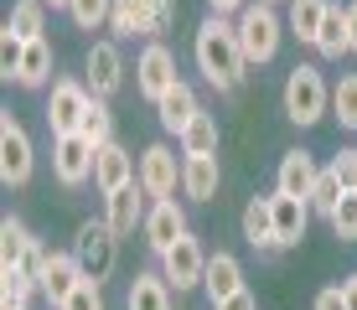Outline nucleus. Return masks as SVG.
Wrapping results in <instances>:
<instances>
[{"instance_id":"obj_1","label":"nucleus","mask_w":357,"mask_h":310,"mask_svg":"<svg viewBox=\"0 0 357 310\" xmlns=\"http://www.w3.org/2000/svg\"><path fill=\"white\" fill-rule=\"evenodd\" d=\"M197 72H202L207 83H213L218 93H233L243 83V68H249V57H243L238 47V26H233L228 16H207L202 26H197Z\"/></svg>"},{"instance_id":"obj_2","label":"nucleus","mask_w":357,"mask_h":310,"mask_svg":"<svg viewBox=\"0 0 357 310\" xmlns=\"http://www.w3.org/2000/svg\"><path fill=\"white\" fill-rule=\"evenodd\" d=\"M233 26H238V47H243V57H249V68H264V62H275L280 36H285V26H280V16H275V6H264V0H249V6L233 16Z\"/></svg>"},{"instance_id":"obj_3","label":"nucleus","mask_w":357,"mask_h":310,"mask_svg":"<svg viewBox=\"0 0 357 310\" xmlns=\"http://www.w3.org/2000/svg\"><path fill=\"white\" fill-rule=\"evenodd\" d=\"M326 109H331V88H326L321 68H311V62H295L290 78H285V119L305 130V124L326 119Z\"/></svg>"},{"instance_id":"obj_4","label":"nucleus","mask_w":357,"mask_h":310,"mask_svg":"<svg viewBox=\"0 0 357 310\" xmlns=\"http://www.w3.org/2000/svg\"><path fill=\"white\" fill-rule=\"evenodd\" d=\"M73 254H78V264H83V279L104 284L109 274H114V258H119V233L109 228V222H78Z\"/></svg>"},{"instance_id":"obj_5","label":"nucleus","mask_w":357,"mask_h":310,"mask_svg":"<svg viewBox=\"0 0 357 310\" xmlns=\"http://www.w3.org/2000/svg\"><path fill=\"white\" fill-rule=\"evenodd\" d=\"M31 166H36V155H31L26 124H21L16 114H0V181L6 186H26Z\"/></svg>"},{"instance_id":"obj_6","label":"nucleus","mask_w":357,"mask_h":310,"mask_svg":"<svg viewBox=\"0 0 357 310\" xmlns=\"http://www.w3.org/2000/svg\"><path fill=\"white\" fill-rule=\"evenodd\" d=\"M176 83H181V78H176V52H171L166 42H145L140 62H135V88L151 98V104H161Z\"/></svg>"},{"instance_id":"obj_7","label":"nucleus","mask_w":357,"mask_h":310,"mask_svg":"<svg viewBox=\"0 0 357 310\" xmlns=\"http://www.w3.org/2000/svg\"><path fill=\"white\" fill-rule=\"evenodd\" d=\"M89 104H93L89 83L57 78V83H52V98H47V124H52V134H78V124H83V114H89Z\"/></svg>"},{"instance_id":"obj_8","label":"nucleus","mask_w":357,"mask_h":310,"mask_svg":"<svg viewBox=\"0 0 357 310\" xmlns=\"http://www.w3.org/2000/svg\"><path fill=\"white\" fill-rule=\"evenodd\" d=\"M161 274H166L171 290H197V284H202V274H207V254H202V243H197L192 233H181V238L161 254Z\"/></svg>"},{"instance_id":"obj_9","label":"nucleus","mask_w":357,"mask_h":310,"mask_svg":"<svg viewBox=\"0 0 357 310\" xmlns=\"http://www.w3.org/2000/svg\"><path fill=\"white\" fill-rule=\"evenodd\" d=\"M93 145L83 140V134H52V176L68 186H83V181H93Z\"/></svg>"},{"instance_id":"obj_10","label":"nucleus","mask_w":357,"mask_h":310,"mask_svg":"<svg viewBox=\"0 0 357 310\" xmlns=\"http://www.w3.org/2000/svg\"><path fill=\"white\" fill-rule=\"evenodd\" d=\"M176 181H181V166H176V150L171 145H145L140 150V186L151 202H166L176 196Z\"/></svg>"},{"instance_id":"obj_11","label":"nucleus","mask_w":357,"mask_h":310,"mask_svg":"<svg viewBox=\"0 0 357 310\" xmlns=\"http://www.w3.org/2000/svg\"><path fill=\"white\" fill-rule=\"evenodd\" d=\"M130 181H140V166L130 160V150L119 140H109V145H98V155H93V186L104 196H114L119 186H130Z\"/></svg>"},{"instance_id":"obj_12","label":"nucleus","mask_w":357,"mask_h":310,"mask_svg":"<svg viewBox=\"0 0 357 310\" xmlns=\"http://www.w3.org/2000/svg\"><path fill=\"white\" fill-rule=\"evenodd\" d=\"M83 68H89V93L93 98H114L119 83H125V57H119L114 42H93Z\"/></svg>"},{"instance_id":"obj_13","label":"nucleus","mask_w":357,"mask_h":310,"mask_svg":"<svg viewBox=\"0 0 357 310\" xmlns=\"http://www.w3.org/2000/svg\"><path fill=\"white\" fill-rule=\"evenodd\" d=\"M145 186L140 181H130V186H119L114 196H104V222L119 233V238H130L135 228H145Z\"/></svg>"},{"instance_id":"obj_14","label":"nucleus","mask_w":357,"mask_h":310,"mask_svg":"<svg viewBox=\"0 0 357 310\" xmlns=\"http://www.w3.org/2000/svg\"><path fill=\"white\" fill-rule=\"evenodd\" d=\"M187 233V212H181L176 196H166V202H151V212H145V243H151V254L161 258L171 243Z\"/></svg>"},{"instance_id":"obj_15","label":"nucleus","mask_w":357,"mask_h":310,"mask_svg":"<svg viewBox=\"0 0 357 310\" xmlns=\"http://www.w3.org/2000/svg\"><path fill=\"white\" fill-rule=\"evenodd\" d=\"M316 176H321V166H316L305 150H285V160H280V171H275V192L280 196H305V202H311Z\"/></svg>"},{"instance_id":"obj_16","label":"nucleus","mask_w":357,"mask_h":310,"mask_svg":"<svg viewBox=\"0 0 357 310\" xmlns=\"http://www.w3.org/2000/svg\"><path fill=\"white\" fill-rule=\"evenodd\" d=\"M109 31H114L119 42H135V36H155V0H114Z\"/></svg>"},{"instance_id":"obj_17","label":"nucleus","mask_w":357,"mask_h":310,"mask_svg":"<svg viewBox=\"0 0 357 310\" xmlns=\"http://www.w3.org/2000/svg\"><path fill=\"white\" fill-rule=\"evenodd\" d=\"M78 284H83V264H78V254H73V248L47 258V269H42V295H47L52 305H63Z\"/></svg>"},{"instance_id":"obj_18","label":"nucleus","mask_w":357,"mask_h":310,"mask_svg":"<svg viewBox=\"0 0 357 310\" xmlns=\"http://www.w3.org/2000/svg\"><path fill=\"white\" fill-rule=\"evenodd\" d=\"M305 222H311V202L275 192V248H295L305 238Z\"/></svg>"},{"instance_id":"obj_19","label":"nucleus","mask_w":357,"mask_h":310,"mask_svg":"<svg viewBox=\"0 0 357 310\" xmlns=\"http://www.w3.org/2000/svg\"><path fill=\"white\" fill-rule=\"evenodd\" d=\"M202 290H207V300H213V305H223L228 295L249 290V284H243V264L233 254H213V258H207V274H202Z\"/></svg>"},{"instance_id":"obj_20","label":"nucleus","mask_w":357,"mask_h":310,"mask_svg":"<svg viewBox=\"0 0 357 310\" xmlns=\"http://www.w3.org/2000/svg\"><path fill=\"white\" fill-rule=\"evenodd\" d=\"M243 243L280 254L275 248V196H249V207H243Z\"/></svg>"},{"instance_id":"obj_21","label":"nucleus","mask_w":357,"mask_h":310,"mask_svg":"<svg viewBox=\"0 0 357 310\" xmlns=\"http://www.w3.org/2000/svg\"><path fill=\"white\" fill-rule=\"evenodd\" d=\"M218 181H223L218 155H187V160H181V192H187L192 202H213Z\"/></svg>"},{"instance_id":"obj_22","label":"nucleus","mask_w":357,"mask_h":310,"mask_svg":"<svg viewBox=\"0 0 357 310\" xmlns=\"http://www.w3.org/2000/svg\"><path fill=\"white\" fill-rule=\"evenodd\" d=\"M155 114H161V130H171V134H181L187 124L202 114V104H197V93H192V83H176L161 104H155Z\"/></svg>"},{"instance_id":"obj_23","label":"nucleus","mask_w":357,"mask_h":310,"mask_svg":"<svg viewBox=\"0 0 357 310\" xmlns=\"http://www.w3.org/2000/svg\"><path fill=\"white\" fill-rule=\"evenodd\" d=\"M316 52L321 57H342V52H352V31H347V6H326V21H321V31H316Z\"/></svg>"},{"instance_id":"obj_24","label":"nucleus","mask_w":357,"mask_h":310,"mask_svg":"<svg viewBox=\"0 0 357 310\" xmlns=\"http://www.w3.org/2000/svg\"><path fill=\"white\" fill-rule=\"evenodd\" d=\"M125 310H171V284H166V274H135L130 295H125Z\"/></svg>"},{"instance_id":"obj_25","label":"nucleus","mask_w":357,"mask_h":310,"mask_svg":"<svg viewBox=\"0 0 357 310\" xmlns=\"http://www.w3.org/2000/svg\"><path fill=\"white\" fill-rule=\"evenodd\" d=\"M47 78H52V47H47V36H36V42H26V57H21L16 83L21 88H42Z\"/></svg>"},{"instance_id":"obj_26","label":"nucleus","mask_w":357,"mask_h":310,"mask_svg":"<svg viewBox=\"0 0 357 310\" xmlns=\"http://www.w3.org/2000/svg\"><path fill=\"white\" fill-rule=\"evenodd\" d=\"M6 26L21 36V42H36V36L47 31V0H16L6 16Z\"/></svg>"},{"instance_id":"obj_27","label":"nucleus","mask_w":357,"mask_h":310,"mask_svg":"<svg viewBox=\"0 0 357 310\" xmlns=\"http://www.w3.org/2000/svg\"><path fill=\"white\" fill-rule=\"evenodd\" d=\"M31 233H26V222H21V217H6V222H0V269H16L21 264V258H26L31 254Z\"/></svg>"},{"instance_id":"obj_28","label":"nucleus","mask_w":357,"mask_h":310,"mask_svg":"<svg viewBox=\"0 0 357 310\" xmlns=\"http://www.w3.org/2000/svg\"><path fill=\"white\" fill-rule=\"evenodd\" d=\"M181 155H218V119L207 109L181 130Z\"/></svg>"},{"instance_id":"obj_29","label":"nucleus","mask_w":357,"mask_h":310,"mask_svg":"<svg viewBox=\"0 0 357 310\" xmlns=\"http://www.w3.org/2000/svg\"><path fill=\"white\" fill-rule=\"evenodd\" d=\"M326 6L331 0H290V31L301 36V42H316V31H321V21H326Z\"/></svg>"},{"instance_id":"obj_30","label":"nucleus","mask_w":357,"mask_h":310,"mask_svg":"<svg viewBox=\"0 0 357 310\" xmlns=\"http://www.w3.org/2000/svg\"><path fill=\"white\" fill-rule=\"evenodd\" d=\"M78 134L93 145V150H98V145H109V140H114V114H109V98H93V104H89V114H83Z\"/></svg>"},{"instance_id":"obj_31","label":"nucleus","mask_w":357,"mask_h":310,"mask_svg":"<svg viewBox=\"0 0 357 310\" xmlns=\"http://www.w3.org/2000/svg\"><path fill=\"white\" fill-rule=\"evenodd\" d=\"M31 295H42L26 269H0V305H31Z\"/></svg>"},{"instance_id":"obj_32","label":"nucleus","mask_w":357,"mask_h":310,"mask_svg":"<svg viewBox=\"0 0 357 310\" xmlns=\"http://www.w3.org/2000/svg\"><path fill=\"white\" fill-rule=\"evenodd\" d=\"M331 119H337L342 130H357V72H347V78L331 88Z\"/></svg>"},{"instance_id":"obj_33","label":"nucleus","mask_w":357,"mask_h":310,"mask_svg":"<svg viewBox=\"0 0 357 310\" xmlns=\"http://www.w3.org/2000/svg\"><path fill=\"white\" fill-rule=\"evenodd\" d=\"M68 16H73V26L98 31V26H109V16H114V0H68Z\"/></svg>"},{"instance_id":"obj_34","label":"nucleus","mask_w":357,"mask_h":310,"mask_svg":"<svg viewBox=\"0 0 357 310\" xmlns=\"http://www.w3.org/2000/svg\"><path fill=\"white\" fill-rule=\"evenodd\" d=\"M342 192H347V186H342V176L326 166L321 176H316V186H311V212L331 217V212H337V202H342Z\"/></svg>"},{"instance_id":"obj_35","label":"nucleus","mask_w":357,"mask_h":310,"mask_svg":"<svg viewBox=\"0 0 357 310\" xmlns=\"http://www.w3.org/2000/svg\"><path fill=\"white\" fill-rule=\"evenodd\" d=\"M326 222H331V233H337L342 243H357V192H342L337 212H331Z\"/></svg>"},{"instance_id":"obj_36","label":"nucleus","mask_w":357,"mask_h":310,"mask_svg":"<svg viewBox=\"0 0 357 310\" xmlns=\"http://www.w3.org/2000/svg\"><path fill=\"white\" fill-rule=\"evenodd\" d=\"M21 57H26V42L6 26V31H0V72H6V78H16V72H21Z\"/></svg>"},{"instance_id":"obj_37","label":"nucleus","mask_w":357,"mask_h":310,"mask_svg":"<svg viewBox=\"0 0 357 310\" xmlns=\"http://www.w3.org/2000/svg\"><path fill=\"white\" fill-rule=\"evenodd\" d=\"M57 310H104V290H98V284H93V279H83V284H78V290H73V295H68V300H63V305H57Z\"/></svg>"},{"instance_id":"obj_38","label":"nucleus","mask_w":357,"mask_h":310,"mask_svg":"<svg viewBox=\"0 0 357 310\" xmlns=\"http://www.w3.org/2000/svg\"><path fill=\"white\" fill-rule=\"evenodd\" d=\"M331 171L342 176V186H347V192H357V150H342L337 160H331Z\"/></svg>"},{"instance_id":"obj_39","label":"nucleus","mask_w":357,"mask_h":310,"mask_svg":"<svg viewBox=\"0 0 357 310\" xmlns=\"http://www.w3.org/2000/svg\"><path fill=\"white\" fill-rule=\"evenodd\" d=\"M171 21H176V0H155V36L171 31Z\"/></svg>"},{"instance_id":"obj_40","label":"nucleus","mask_w":357,"mask_h":310,"mask_svg":"<svg viewBox=\"0 0 357 310\" xmlns=\"http://www.w3.org/2000/svg\"><path fill=\"white\" fill-rule=\"evenodd\" d=\"M316 310H347V300H342V284H331V290L316 295Z\"/></svg>"},{"instance_id":"obj_41","label":"nucleus","mask_w":357,"mask_h":310,"mask_svg":"<svg viewBox=\"0 0 357 310\" xmlns=\"http://www.w3.org/2000/svg\"><path fill=\"white\" fill-rule=\"evenodd\" d=\"M213 310H259V300H254L249 290H238V295H228L223 305H213Z\"/></svg>"},{"instance_id":"obj_42","label":"nucleus","mask_w":357,"mask_h":310,"mask_svg":"<svg viewBox=\"0 0 357 310\" xmlns=\"http://www.w3.org/2000/svg\"><path fill=\"white\" fill-rule=\"evenodd\" d=\"M207 6H213V16H238L249 0H207Z\"/></svg>"},{"instance_id":"obj_43","label":"nucleus","mask_w":357,"mask_h":310,"mask_svg":"<svg viewBox=\"0 0 357 310\" xmlns=\"http://www.w3.org/2000/svg\"><path fill=\"white\" fill-rule=\"evenodd\" d=\"M342 300H347V310H357V274L342 279Z\"/></svg>"},{"instance_id":"obj_44","label":"nucleus","mask_w":357,"mask_h":310,"mask_svg":"<svg viewBox=\"0 0 357 310\" xmlns=\"http://www.w3.org/2000/svg\"><path fill=\"white\" fill-rule=\"evenodd\" d=\"M347 31H352V52H357V0L347 6Z\"/></svg>"},{"instance_id":"obj_45","label":"nucleus","mask_w":357,"mask_h":310,"mask_svg":"<svg viewBox=\"0 0 357 310\" xmlns=\"http://www.w3.org/2000/svg\"><path fill=\"white\" fill-rule=\"evenodd\" d=\"M0 310H31V305H0Z\"/></svg>"},{"instance_id":"obj_46","label":"nucleus","mask_w":357,"mask_h":310,"mask_svg":"<svg viewBox=\"0 0 357 310\" xmlns=\"http://www.w3.org/2000/svg\"><path fill=\"white\" fill-rule=\"evenodd\" d=\"M47 6H63V10H68V0H47Z\"/></svg>"},{"instance_id":"obj_47","label":"nucleus","mask_w":357,"mask_h":310,"mask_svg":"<svg viewBox=\"0 0 357 310\" xmlns=\"http://www.w3.org/2000/svg\"><path fill=\"white\" fill-rule=\"evenodd\" d=\"M264 6H280V0H264ZM285 6H290V0H285Z\"/></svg>"}]
</instances>
